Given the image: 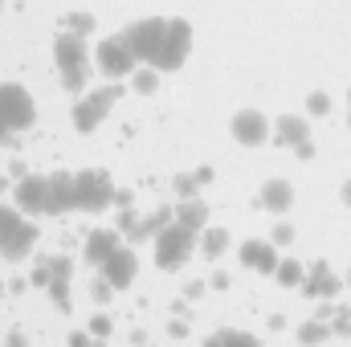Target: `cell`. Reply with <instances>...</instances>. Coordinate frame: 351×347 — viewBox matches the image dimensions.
Segmentation results:
<instances>
[{
	"label": "cell",
	"instance_id": "obj_1",
	"mask_svg": "<svg viewBox=\"0 0 351 347\" xmlns=\"http://www.w3.org/2000/svg\"><path fill=\"white\" fill-rule=\"evenodd\" d=\"M53 58L62 66V86L66 90L86 86V41H82V33L62 29L58 33V45H53Z\"/></svg>",
	"mask_w": 351,
	"mask_h": 347
},
{
	"label": "cell",
	"instance_id": "obj_2",
	"mask_svg": "<svg viewBox=\"0 0 351 347\" xmlns=\"http://www.w3.org/2000/svg\"><path fill=\"white\" fill-rule=\"evenodd\" d=\"M168 25L172 21H164V16H143V21H135V25H127L119 37L131 45V53L139 58V62H156V53H160V45H164V37H168Z\"/></svg>",
	"mask_w": 351,
	"mask_h": 347
},
{
	"label": "cell",
	"instance_id": "obj_3",
	"mask_svg": "<svg viewBox=\"0 0 351 347\" xmlns=\"http://www.w3.org/2000/svg\"><path fill=\"white\" fill-rule=\"evenodd\" d=\"M33 123V98L16 82H0V139L8 131H25Z\"/></svg>",
	"mask_w": 351,
	"mask_h": 347
},
{
	"label": "cell",
	"instance_id": "obj_4",
	"mask_svg": "<svg viewBox=\"0 0 351 347\" xmlns=\"http://www.w3.org/2000/svg\"><path fill=\"white\" fill-rule=\"evenodd\" d=\"M192 246H196V229H188V225L172 221L168 229L156 233V261H160L164 270H176L180 261L192 254Z\"/></svg>",
	"mask_w": 351,
	"mask_h": 347
},
{
	"label": "cell",
	"instance_id": "obj_5",
	"mask_svg": "<svg viewBox=\"0 0 351 347\" xmlns=\"http://www.w3.org/2000/svg\"><path fill=\"white\" fill-rule=\"evenodd\" d=\"M114 200H119V192H114L110 176L102 172V168H86V172H78V208H86V213H102V208L114 204Z\"/></svg>",
	"mask_w": 351,
	"mask_h": 347
},
{
	"label": "cell",
	"instance_id": "obj_6",
	"mask_svg": "<svg viewBox=\"0 0 351 347\" xmlns=\"http://www.w3.org/2000/svg\"><path fill=\"white\" fill-rule=\"evenodd\" d=\"M94 62H98V70L106 78H127V74H135V62L139 58L131 53V45L123 37H106V41L94 45Z\"/></svg>",
	"mask_w": 351,
	"mask_h": 347
},
{
	"label": "cell",
	"instance_id": "obj_7",
	"mask_svg": "<svg viewBox=\"0 0 351 347\" xmlns=\"http://www.w3.org/2000/svg\"><path fill=\"white\" fill-rule=\"evenodd\" d=\"M123 98V86H102V90H94L90 98H82L78 102V110H74V127L82 131V135H90L102 119H106V110L114 106Z\"/></svg>",
	"mask_w": 351,
	"mask_h": 347
},
{
	"label": "cell",
	"instance_id": "obj_8",
	"mask_svg": "<svg viewBox=\"0 0 351 347\" xmlns=\"http://www.w3.org/2000/svg\"><path fill=\"white\" fill-rule=\"evenodd\" d=\"M188 49H192V29H188V21H172L168 25V37H164V45H160V53H156V70H180L184 66V58H188Z\"/></svg>",
	"mask_w": 351,
	"mask_h": 347
},
{
	"label": "cell",
	"instance_id": "obj_9",
	"mask_svg": "<svg viewBox=\"0 0 351 347\" xmlns=\"http://www.w3.org/2000/svg\"><path fill=\"white\" fill-rule=\"evenodd\" d=\"M12 196H16V208L29 217L49 213V176H21Z\"/></svg>",
	"mask_w": 351,
	"mask_h": 347
},
{
	"label": "cell",
	"instance_id": "obj_10",
	"mask_svg": "<svg viewBox=\"0 0 351 347\" xmlns=\"http://www.w3.org/2000/svg\"><path fill=\"white\" fill-rule=\"evenodd\" d=\"M74 208H78V176L53 172L49 176V217L74 213Z\"/></svg>",
	"mask_w": 351,
	"mask_h": 347
},
{
	"label": "cell",
	"instance_id": "obj_11",
	"mask_svg": "<svg viewBox=\"0 0 351 347\" xmlns=\"http://www.w3.org/2000/svg\"><path fill=\"white\" fill-rule=\"evenodd\" d=\"M229 131H233V139L245 143V147H258V143L269 139V123H265V115H258V110H237L233 123H229Z\"/></svg>",
	"mask_w": 351,
	"mask_h": 347
},
{
	"label": "cell",
	"instance_id": "obj_12",
	"mask_svg": "<svg viewBox=\"0 0 351 347\" xmlns=\"http://www.w3.org/2000/svg\"><path fill=\"white\" fill-rule=\"evenodd\" d=\"M98 270H102V278H106V282H110V286H114V290H127V286H131V282H135V254H131V250H123V246H119V250H114V254H110V258L102 261V265H98Z\"/></svg>",
	"mask_w": 351,
	"mask_h": 347
},
{
	"label": "cell",
	"instance_id": "obj_13",
	"mask_svg": "<svg viewBox=\"0 0 351 347\" xmlns=\"http://www.w3.org/2000/svg\"><path fill=\"white\" fill-rule=\"evenodd\" d=\"M278 254H274V246L269 241H245L241 246V265L245 270H258V274H274L278 270Z\"/></svg>",
	"mask_w": 351,
	"mask_h": 347
},
{
	"label": "cell",
	"instance_id": "obj_14",
	"mask_svg": "<svg viewBox=\"0 0 351 347\" xmlns=\"http://www.w3.org/2000/svg\"><path fill=\"white\" fill-rule=\"evenodd\" d=\"M302 294L306 298H331V294H339V278L327 270V261H315V270L302 282Z\"/></svg>",
	"mask_w": 351,
	"mask_h": 347
},
{
	"label": "cell",
	"instance_id": "obj_15",
	"mask_svg": "<svg viewBox=\"0 0 351 347\" xmlns=\"http://www.w3.org/2000/svg\"><path fill=\"white\" fill-rule=\"evenodd\" d=\"M258 200H262V208H269V213H286V208L294 204V188H290L286 180H265Z\"/></svg>",
	"mask_w": 351,
	"mask_h": 347
},
{
	"label": "cell",
	"instance_id": "obj_16",
	"mask_svg": "<svg viewBox=\"0 0 351 347\" xmlns=\"http://www.w3.org/2000/svg\"><path fill=\"white\" fill-rule=\"evenodd\" d=\"M33 241H37V229H33L29 221H21V225L0 241V254H4V258H25V254L33 250Z\"/></svg>",
	"mask_w": 351,
	"mask_h": 347
},
{
	"label": "cell",
	"instance_id": "obj_17",
	"mask_svg": "<svg viewBox=\"0 0 351 347\" xmlns=\"http://www.w3.org/2000/svg\"><path fill=\"white\" fill-rule=\"evenodd\" d=\"M114 250H119V237H114L110 229H94V233L86 237V261L90 265H102Z\"/></svg>",
	"mask_w": 351,
	"mask_h": 347
},
{
	"label": "cell",
	"instance_id": "obj_18",
	"mask_svg": "<svg viewBox=\"0 0 351 347\" xmlns=\"http://www.w3.org/2000/svg\"><path fill=\"white\" fill-rule=\"evenodd\" d=\"M176 221L200 233V229L208 225V204H204V200H196V196H188V200H180V208H176Z\"/></svg>",
	"mask_w": 351,
	"mask_h": 347
},
{
	"label": "cell",
	"instance_id": "obj_19",
	"mask_svg": "<svg viewBox=\"0 0 351 347\" xmlns=\"http://www.w3.org/2000/svg\"><path fill=\"white\" fill-rule=\"evenodd\" d=\"M278 143H286V147L306 143V119H298V115H282V119H278Z\"/></svg>",
	"mask_w": 351,
	"mask_h": 347
},
{
	"label": "cell",
	"instance_id": "obj_20",
	"mask_svg": "<svg viewBox=\"0 0 351 347\" xmlns=\"http://www.w3.org/2000/svg\"><path fill=\"white\" fill-rule=\"evenodd\" d=\"M204 347H262L250 331H221V335H213Z\"/></svg>",
	"mask_w": 351,
	"mask_h": 347
},
{
	"label": "cell",
	"instance_id": "obj_21",
	"mask_svg": "<svg viewBox=\"0 0 351 347\" xmlns=\"http://www.w3.org/2000/svg\"><path fill=\"white\" fill-rule=\"evenodd\" d=\"M168 225H172V213H168V208H160V213H152L147 221H139V229H135L131 237H156V233H160V229H168Z\"/></svg>",
	"mask_w": 351,
	"mask_h": 347
},
{
	"label": "cell",
	"instance_id": "obj_22",
	"mask_svg": "<svg viewBox=\"0 0 351 347\" xmlns=\"http://www.w3.org/2000/svg\"><path fill=\"white\" fill-rule=\"evenodd\" d=\"M274 278H278L282 286H302V282H306V270H302L298 261L290 258V261H278V270H274Z\"/></svg>",
	"mask_w": 351,
	"mask_h": 347
},
{
	"label": "cell",
	"instance_id": "obj_23",
	"mask_svg": "<svg viewBox=\"0 0 351 347\" xmlns=\"http://www.w3.org/2000/svg\"><path fill=\"white\" fill-rule=\"evenodd\" d=\"M225 246H229V233H225V229H204V254H208V258H217Z\"/></svg>",
	"mask_w": 351,
	"mask_h": 347
},
{
	"label": "cell",
	"instance_id": "obj_24",
	"mask_svg": "<svg viewBox=\"0 0 351 347\" xmlns=\"http://www.w3.org/2000/svg\"><path fill=\"white\" fill-rule=\"evenodd\" d=\"M21 221H25V217H21V208H8V204H0V241H4V237H8V233L21 225Z\"/></svg>",
	"mask_w": 351,
	"mask_h": 347
},
{
	"label": "cell",
	"instance_id": "obj_25",
	"mask_svg": "<svg viewBox=\"0 0 351 347\" xmlns=\"http://www.w3.org/2000/svg\"><path fill=\"white\" fill-rule=\"evenodd\" d=\"M298 339H302L306 347H311V344H323V339H327V327H323V323H306V327L298 331Z\"/></svg>",
	"mask_w": 351,
	"mask_h": 347
},
{
	"label": "cell",
	"instance_id": "obj_26",
	"mask_svg": "<svg viewBox=\"0 0 351 347\" xmlns=\"http://www.w3.org/2000/svg\"><path fill=\"white\" fill-rule=\"evenodd\" d=\"M156 74H160V70L152 66V70H139L131 82H135V90H139V94H152V90H156Z\"/></svg>",
	"mask_w": 351,
	"mask_h": 347
},
{
	"label": "cell",
	"instance_id": "obj_27",
	"mask_svg": "<svg viewBox=\"0 0 351 347\" xmlns=\"http://www.w3.org/2000/svg\"><path fill=\"white\" fill-rule=\"evenodd\" d=\"M90 335H94V339H106V335H110V319H106V315H94V319H90Z\"/></svg>",
	"mask_w": 351,
	"mask_h": 347
},
{
	"label": "cell",
	"instance_id": "obj_28",
	"mask_svg": "<svg viewBox=\"0 0 351 347\" xmlns=\"http://www.w3.org/2000/svg\"><path fill=\"white\" fill-rule=\"evenodd\" d=\"M306 106H311V115H327V110H331V98H327V94H311Z\"/></svg>",
	"mask_w": 351,
	"mask_h": 347
},
{
	"label": "cell",
	"instance_id": "obj_29",
	"mask_svg": "<svg viewBox=\"0 0 351 347\" xmlns=\"http://www.w3.org/2000/svg\"><path fill=\"white\" fill-rule=\"evenodd\" d=\"M196 184H200L196 176H180V180H176V192H180V196L188 200V196H196Z\"/></svg>",
	"mask_w": 351,
	"mask_h": 347
},
{
	"label": "cell",
	"instance_id": "obj_30",
	"mask_svg": "<svg viewBox=\"0 0 351 347\" xmlns=\"http://www.w3.org/2000/svg\"><path fill=\"white\" fill-rule=\"evenodd\" d=\"M290 241H294V229L290 225H278L274 229V246H290Z\"/></svg>",
	"mask_w": 351,
	"mask_h": 347
},
{
	"label": "cell",
	"instance_id": "obj_31",
	"mask_svg": "<svg viewBox=\"0 0 351 347\" xmlns=\"http://www.w3.org/2000/svg\"><path fill=\"white\" fill-rule=\"evenodd\" d=\"M70 29H74V33H86V29H90V16H86V12H74V16H70Z\"/></svg>",
	"mask_w": 351,
	"mask_h": 347
},
{
	"label": "cell",
	"instance_id": "obj_32",
	"mask_svg": "<svg viewBox=\"0 0 351 347\" xmlns=\"http://www.w3.org/2000/svg\"><path fill=\"white\" fill-rule=\"evenodd\" d=\"M90 339H94V335H90V327H86L82 335H74V339H70V347H90Z\"/></svg>",
	"mask_w": 351,
	"mask_h": 347
},
{
	"label": "cell",
	"instance_id": "obj_33",
	"mask_svg": "<svg viewBox=\"0 0 351 347\" xmlns=\"http://www.w3.org/2000/svg\"><path fill=\"white\" fill-rule=\"evenodd\" d=\"M294 152H298V160H311V156H315V147H311V139H306V143H298Z\"/></svg>",
	"mask_w": 351,
	"mask_h": 347
},
{
	"label": "cell",
	"instance_id": "obj_34",
	"mask_svg": "<svg viewBox=\"0 0 351 347\" xmlns=\"http://www.w3.org/2000/svg\"><path fill=\"white\" fill-rule=\"evenodd\" d=\"M8 347H25V335H8Z\"/></svg>",
	"mask_w": 351,
	"mask_h": 347
},
{
	"label": "cell",
	"instance_id": "obj_35",
	"mask_svg": "<svg viewBox=\"0 0 351 347\" xmlns=\"http://www.w3.org/2000/svg\"><path fill=\"white\" fill-rule=\"evenodd\" d=\"M343 204H351V180L343 184Z\"/></svg>",
	"mask_w": 351,
	"mask_h": 347
},
{
	"label": "cell",
	"instance_id": "obj_36",
	"mask_svg": "<svg viewBox=\"0 0 351 347\" xmlns=\"http://www.w3.org/2000/svg\"><path fill=\"white\" fill-rule=\"evenodd\" d=\"M90 347H102V344H90Z\"/></svg>",
	"mask_w": 351,
	"mask_h": 347
},
{
	"label": "cell",
	"instance_id": "obj_37",
	"mask_svg": "<svg viewBox=\"0 0 351 347\" xmlns=\"http://www.w3.org/2000/svg\"><path fill=\"white\" fill-rule=\"evenodd\" d=\"M348 98H351V90H348ZM348 123H351V119H348Z\"/></svg>",
	"mask_w": 351,
	"mask_h": 347
}]
</instances>
